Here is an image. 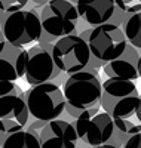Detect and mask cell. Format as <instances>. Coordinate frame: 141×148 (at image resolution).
I'll list each match as a JSON object with an SVG mask.
<instances>
[{
  "label": "cell",
  "mask_w": 141,
  "mask_h": 148,
  "mask_svg": "<svg viewBox=\"0 0 141 148\" xmlns=\"http://www.w3.org/2000/svg\"><path fill=\"white\" fill-rule=\"evenodd\" d=\"M54 59L58 68L68 76L85 70H92V53L85 39L79 34H71L55 42L52 49Z\"/></svg>",
  "instance_id": "cell-6"
},
{
  "label": "cell",
  "mask_w": 141,
  "mask_h": 148,
  "mask_svg": "<svg viewBox=\"0 0 141 148\" xmlns=\"http://www.w3.org/2000/svg\"><path fill=\"white\" fill-rule=\"evenodd\" d=\"M95 148H102V147H95Z\"/></svg>",
  "instance_id": "cell-27"
},
{
  "label": "cell",
  "mask_w": 141,
  "mask_h": 148,
  "mask_svg": "<svg viewBox=\"0 0 141 148\" xmlns=\"http://www.w3.org/2000/svg\"><path fill=\"white\" fill-rule=\"evenodd\" d=\"M114 123L129 135L141 132V95L129 96L118 104L110 113Z\"/></svg>",
  "instance_id": "cell-14"
},
{
  "label": "cell",
  "mask_w": 141,
  "mask_h": 148,
  "mask_svg": "<svg viewBox=\"0 0 141 148\" xmlns=\"http://www.w3.org/2000/svg\"><path fill=\"white\" fill-rule=\"evenodd\" d=\"M140 53L141 51L128 42L125 52L118 58L104 65V74L109 79H122V80H137L141 77L140 73Z\"/></svg>",
  "instance_id": "cell-12"
},
{
  "label": "cell",
  "mask_w": 141,
  "mask_h": 148,
  "mask_svg": "<svg viewBox=\"0 0 141 148\" xmlns=\"http://www.w3.org/2000/svg\"><path fill=\"white\" fill-rule=\"evenodd\" d=\"M0 92H2V96L14 95V96L24 98V95H25V92L21 90L18 84H15L14 82H6V80H0Z\"/></svg>",
  "instance_id": "cell-19"
},
{
  "label": "cell",
  "mask_w": 141,
  "mask_h": 148,
  "mask_svg": "<svg viewBox=\"0 0 141 148\" xmlns=\"http://www.w3.org/2000/svg\"><path fill=\"white\" fill-rule=\"evenodd\" d=\"M33 3H36V5H40V6H45V5H48V3H50V2H54V0H31Z\"/></svg>",
  "instance_id": "cell-24"
},
{
  "label": "cell",
  "mask_w": 141,
  "mask_h": 148,
  "mask_svg": "<svg viewBox=\"0 0 141 148\" xmlns=\"http://www.w3.org/2000/svg\"><path fill=\"white\" fill-rule=\"evenodd\" d=\"M80 19L89 28L110 24L116 10L114 0H77L76 3Z\"/></svg>",
  "instance_id": "cell-13"
},
{
  "label": "cell",
  "mask_w": 141,
  "mask_h": 148,
  "mask_svg": "<svg viewBox=\"0 0 141 148\" xmlns=\"http://www.w3.org/2000/svg\"><path fill=\"white\" fill-rule=\"evenodd\" d=\"M54 45L55 43H37L28 49L25 80L30 86L55 83V80L61 76L62 71L58 68L52 55Z\"/></svg>",
  "instance_id": "cell-8"
},
{
  "label": "cell",
  "mask_w": 141,
  "mask_h": 148,
  "mask_svg": "<svg viewBox=\"0 0 141 148\" xmlns=\"http://www.w3.org/2000/svg\"><path fill=\"white\" fill-rule=\"evenodd\" d=\"M126 15H128L126 12H123L120 8L116 6V10H114V14H113V18H111L110 24H113V25H118V27H122V24H123Z\"/></svg>",
  "instance_id": "cell-22"
},
{
  "label": "cell",
  "mask_w": 141,
  "mask_h": 148,
  "mask_svg": "<svg viewBox=\"0 0 141 148\" xmlns=\"http://www.w3.org/2000/svg\"><path fill=\"white\" fill-rule=\"evenodd\" d=\"M123 148H141V132L131 135L129 139L123 145Z\"/></svg>",
  "instance_id": "cell-23"
},
{
  "label": "cell",
  "mask_w": 141,
  "mask_h": 148,
  "mask_svg": "<svg viewBox=\"0 0 141 148\" xmlns=\"http://www.w3.org/2000/svg\"><path fill=\"white\" fill-rule=\"evenodd\" d=\"M82 39L86 40L92 53V70L104 68L111 61L118 59L128 46V39L122 30V27L104 24L80 31Z\"/></svg>",
  "instance_id": "cell-3"
},
{
  "label": "cell",
  "mask_w": 141,
  "mask_h": 148,
  "mask_svg": "<svg viewBox=\"0 0 141 148\" xmlns=\"http://www.w3.org/2000/svg\"><path fill=\"white\" fill-rule=\"evenodd\" d=\"M30 0H0V8L5 12H17L25 9Z\"/></svg>",
  "instance_id": "cell-20"
},
{
  "label": "cell",
  "mask_w": 141,
  "mask_h": 148,
  "mask_svg": "<svg viewBox=\"0 0 141 148\" xmlns=\"http://www.w3.org/2000/svg\"><path fill=\"white\" fill-rule=\"evenodd\" d=\"M122 30L128 42L141 51V12L128 14L122 24Z\"/></svg>",
  "instance_id": "cell-17"
},
{
  "label": "cell",
  "mask_w": 141,
  "mask_h": 148,
  "mask_svg": "<svg viewBox=\"0 0 141 148\" xmlns=\"http://www.w3.org/2000/svg\"><path fill=\"white\" fill-rule=\"evenodd\" d=\"M28 51L9 43L0 36V80L15 82L25 77Z\"/></svg>",
  "instance_id": "cell-10"
},
{
  "label": "cell",
  "mask_w": 141,
  "mask_h": 148,
  "mask_svg": "<svg viewBox=\"0 0 141 148\" xmlns=\"http://www.w3.org/2000/svg\"><path fill=\"white\" fill-rule=\"evenodd\" d=\"M70 2H71V3H74V5H76V3H77V0H70Z\"/></svg>",
  "instance_id": "cell-26"
},
{
  "label": "cell",
  "mask_w": 141,
  "mask_h": 148,
  "mask_svg": "<svg viewBox=\"0 0 141 148\" xmlns=\"http://www.w3.org/2000/svg\"><path fill=\"white\" fill-rule=\"evenodd\" d=\"M2 144V148H42L40 132L24 129L12 133Z\"/></svg>",
  "instance_id": "cell-16"
},
{
  "label": "cell",
  "mask_w": 141,
  "mask_h": 148,
  "mask_svg": "<svg viewBox=\"0 0 141 148\" xmlns=\"http://www.w3.org/2000/svg\"><path fill=\"white\" fill-rule=\"evenodd\" d=\"M77 132L70 121L52 120L40 130L42 148H77Z\"/></svg>",
  "instance_id": "cell-11"
},
{
  "label": "cell",
  "mask_w": 141,
  "mask_h": 148,
  "mask_svg": "<svg viewBox=\"0 0 141 148\" xmlns=\"http://www.w3.org/2000/svg\"><path fill=\"white\" fill-rule=\"evenodd\" d=\"M43 31L57 40L71 34H80V15L70 0H54L40 9Z\"/></svg>",
  "instance_id": "cell-5"
},
{
  "label": "cell",
  "mask_w": 141,
  "mask_h": 148,
  "mask_svg": "<svg viewBox=\"0 0 141 148\" xmlns=\"http://www.w3.org/2000/svg\"><path fill=\"white\" fill-rule=\"evenodd\" d=\"M140 73H141V53H140Z\"/></svg>",
  "instance_id": "cell-25"
},
{
  "label": "cell",
  "mask_w": 141,
  "mask_h": 148,
  "mask_svg": "<svg viewBox=\"0 0 141 148\" xmlns=\"http://www.w3.org/2000/svg\"><path fill=\"white\" fill-rule=\"evenodd\" d=\"M100 110L101 107L88 110L79 119H73L71 121L79 139H82L91 148L106 145L114 132L113 117L106 111L100 113Z\"/></svg>",
  "instance_id": "cell-7"
},
{
  "label": "cell",
  "mask_w": 141,
  "mask_h": 148,
  "mask_svg": "<svg viewBox=\"0 0 141 148\" xmlns=\"http://www.w3.org/2000/svg\"><path fill=\"white\" fill-rule=\"evenodd\" d=\"M114 2H116V6L126 14L141 12V0H114Z\"/></svg>",
  "instance_id": "cell-21"
},
{
  "label": "cell",
  "mask_w": 141,
  "mask_h": 148,
  "mask_svg": "<svg viewBox=\"0 0 141 148\" xmlns=\"http://www.w3.org/2000/svg\"><path fill=\"white\" fill-rule=\"evenodd\" d=\"M40 5H36L30 0V3L22 10L5 12L2 10L0 18V36L15 45L27 46L33 42H39L43 33V25L40 19Z\"/></svg>",
  "instance_id": "cell-2"
},
{
  "label": "cell",
  "mask_w": 141,
  "mask_h": 148,
  "mask_svg": "<svg viewBox=\"0 0 141 148\" xmlns=\"http://www.w3.org/2000/svg\"><path fill=\"white\" fill-rule=\"evenodd\" d=\"M30 120V111L21 96H0V142L12 133L24 130Z\"/></svg>",
  "instance_id": "cell-9"
},
{
  "label": "cell",
  "mask_w": 141,
  "mask_h": 148,
  "mask_svg": "<svg viewBox=\"0 0 141 148\" xmlns=\"http://www.w3.org/2000/svg\"><path fill=\"white\" fill-rule=\"evenodd\" d=\"M131 135L128 133L125 129H122L120 126H118L116 123H114V132L111 135L110 141L102 145V148H123V145L126 144V141L129 139Z\"/></svg>",
  "instance_id": "cell-18"
},
{
  "label": "cell",
  "mask_w": 141,
  "mask_h": 148,
  "mask_svg": "<svg viewBox=\"0 0 141 148\" xmlns=\"http://www.w3.org/2000/svg\"><path fill=\"white\" fill-rule=\"evenodd\" d=\"M30 116L46 123L58 120L66 113V96L62 88L55 83L30 86L24 95Z\"/></svg>",
  "instance_id": "cell-4"
},
{
  "label": "cell",
  "mask_w": 141,
  "mask_h": 148,
  "mask_svg": "<svg viewBox=\"0 0 141 148\" xmlns=\"http://www.w3.org/2000/svg\"><path fill=\"white\" fill-rule=\"evenodd\" d=\"M137 95H140V92L134 82L122 79H107L102 82L101 108L110 114L113 108L120 104L123 99Z\"/></svg>",
  "instance_id": "cell-15"
},
{
  "label": "cell",
  "mask_w": 141,
  "mask_h": 148,
  "mask_svg": "<svg viewBox=\"0 0 141 148\" xmlns=\"http://www.w3.org/2000/svg\"><path fill=\"white\" fill-rule=\"evenodd\" d=\"M66 96V113L79 119L85 111L101 107L102 82L98 70H85L68 76L62 84Z\"/></svg>",
  "instance_id": "cell-1"
}]
</instances>
